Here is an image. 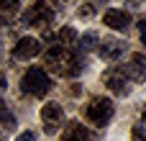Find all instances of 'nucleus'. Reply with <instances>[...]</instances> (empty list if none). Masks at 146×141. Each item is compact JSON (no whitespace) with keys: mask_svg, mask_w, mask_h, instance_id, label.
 Here are the masks:
<instances>
[{"mask_svg":"<svg viewBox=\"0 0 146 141\" xmlns=\"http://www.w3.org/2000/svg\"><path fill=\"white\" fill-rule=\"evenodd\" d=\"M44 64L59 74V77H77L82 69H85V62L77 51L67 49V46H51L46 54H44Z\"/></svg>","mask_w":146,"mask_h":141,"instance_id":"1","label":"nucleus"},{"mask_svg":"<svg viewBox=\"0 0 146 141\" xmlns=\"http://www.w3.org/2000/svg\"><path fill=\"white\" fill-rule=\"evenodd\" d=\"M21 90L31 98H44L51 90V77L46 74L44 67H31L21 80Z\"/></svg>","mask_w":146,"mask_h":141,"instance_id":"2","label":"nucleus"},{"mask_svg":"<svg viewBox=\"0 0 146 141\" xmlns=\"http://www.w3.org/2000/svg\"><path fill=\"white\" fill-rule=\"evenodd\" d=\"M85 116H87V121H90L92 126H98V128L108 126L110 118H113V100H110V98H92V100L87 103V108H85Z\"/></svg>","mask_w":146,"mask_h":141,"instance_id":"3","label":"nucleus"},{"mask_svg":"<svg viewBox=\"0 0 146 141\" xmlns=\"http://www.w3.org/2000/svg\"><path fill=\"white\" fill-rule=\"evenodd\" d=\"M51 21H54V8L49 5V0H33V5L23 13V23L33 28H46Z\"/></svg>","mask_w":146,"mask_h":141,"instance_id":"4","label":"nucleus"},{"mask_svg":"<svg viewBox=\"0 0 146 141\" xmlns=\"http://www.w3.org/2000/svg\"><path fill=\"white\" fill-rule=\"evenodd\" d=\"M103 85L110 90V92H115V95H128L131 92V80H128V74H126V69H121V67H110V69H105L103 72Z\"/></svg>","mask_w":146,"mask_h":141,"instance_id":"5","label":"nucleus"},{"mask_svg":"<svg viewBox=\"0 0 146 141\" xmlns=\"http://www.w3.org/2000/svg\"><path fill=\"white\" fill-rule=\"evenodd\" d=\"M62 123H64V113H62V108L56 105V103H46L44 108H41V126H44V134H56L59 128H62Z\"/></svg>","mask_w":146,"mask_h":141,"instance_id":"6","label":"nucleus"},{"mask_svg":"<svg viewBox=\"0 0 146 141\" xmlns=\"http://www.w3.org/2000/svg\"><path fill=\"white\" fill-rule=\"evenodd\" d=\"M103 23L108 26V28H113V31H128V26H131V15L126 13V10H118V8H110V10H105V15H103Z\"/></svg>","mask_w":146,"mask_h":141,"instance_id":"7","label":"nucleus"},{"mask_svg":"<svg viewBox=\"0 0 146 141\" xmlns=\"http://www.w3.org/2000/svg\"><path fill=\"white\" fill-rule=\"evenodd\" d=\"M123 51H126V41H121V39H103L100 46H98V54H100L105 62H115V59H121Z\"/></svg>","mask_w":146,"mask_h":141,"instance_id":"8","label":"nucleus"},{"mask_svg":"<svg viewBox=\"0 0 146 141\" xmlns=\"http://www.w3.org/2000/svg\"><path fill=\"white\" fill-rule=\"evenodd\" d=\"M38 51H41V44H38V39H31V36H23L13 46V57L15 59H33Z\"/></svg>","mask_w":146,"mask_h":141,"instance_id":"9","label":"nucleus"},{"mask_svg":"<svg viewBox=\"0 0 146 141\" xmlns=\"http://www.w3.org/2000/svg\"><path fill=\"white\" fill-rule=\"evenodd\" d=\"M123 69H126L131 82H146V57L144 54H133Z\"/></svg>","mask_w":146,"mask_h":141,"instance_id":"10","label":"nucleus"},{"mask_svg":"<svg viewBox=\"0 0 146 141\" xmlns=\"http://www.w3.org/2000/svg\"><path fill=\"white\" fill-rule=\"evenodd\" d=\"M62 141H95V136H92V131L85 128L80 121H72V123H67V128H64V134H62Z\"/></svg>","mask_w":146,"mask_h":141,"instance_id":"11","label":"nucleus"},{"mask_svg":"<svg viewBox=\"0 0 146 141\" xmlns=\"http://www.w3.org/2000/svg\"><path fill=\"white\" fill-rule=\"evenodd\" d=\"M51 39H54V46H67V49H69V46H74V41H77V31H74L72 26H64V28H59Z\"/></svg>","mask_w":146,"mask_h":141,"instance_id":"12","label":"nucleus"},{"mask_svg":"<svg viewBox=\"0 0 146 141\" xmlns=\"http://www.w3.org/2000/svg\"><path fill=\"white\" fill-rule=\"evenodd\" d=\"M98 3L100 0H82V5L77 8V13H80V18H92L100 8H98Z\"/></svg>","mask_w":146,"mask_h":141,"instance_id":"13","label":"nucleus"},{"mask_svg":"<svg viewBox=\"0 0 146 141\" xmlns=\"http://www.w3.org/2000/svg\"><path fill=\"white\" fill-rule=\"evenodd\" d=\"M95 46H100V39H98V33H85V36H80V49L82 51H90V49H95Z\"/></svg>","mask_w":146,"mask_h":141,"instance_id":"14","label":"nucleus"},{"mask_svg":"<svg viewBox=\"0 0 146 141\" xmlns=\"http://www.w3.org/2000/svg\"><path fill=\"white\" fill-rule=\"evenodd\" d=\"M131 139H133V141H146V121L133 123V128H131Z\"/></svg>","mask_w":146,"mask_h":141,"instance_id":"15","label":"nucleus"},{"mask_svg":"<svg viewBox=\"0 0 146 141\" xmlns=\"http://www.w3.org/2000/svg\"><path fill=\"white\" fill-rule=\"evenodd\" d=\"M0 126H13V116H10V110L3 100H0Z\"/></svg>","mask_w":146,"mask_h":141,"instance_id":"16","label":"nucleus"},{"mask_svg":"<svg viewBox=\"0 0 146 141\" xmlns=\"http://www.w3.org/2000/svg\"><path fill=\"white\" fill-rule=\"evenodd\" d=\"M139 39H141V44L146 46V15L139 18Z\"/></svg>","mask_w":146,"mask_h":141,"instance_id":"17","label":"nucleus"},{"mask_svg":"<svg viewBox=\"0 0 146 141\" xmlns=\"http://www.w3.org/2000/svg\"><path fill=\"white\" fill-rule=\"evenodd\" d=\"M15 141H36V134L33 131H23V134H18Z\"/></svg>","mask_w":146,"mask_h":141,"instance_id":"18","label":"nucleus"},{"mask_svg":"<svg viewBox=\"0 0 146 141\" xmlns=\"http://www.w3.org/2000/svg\"><path fill=\"white\" fill-rule=\"evenodd\" d=\"M77 92H82V87H80V85H72V87H69V95H77Z\"/></svg>","mask_w":146,"mask_h":141,"instance_id":"19","label":"nucleus"},{"mask_svg":"<svg viewBox=\"0 0 146 141\" xmlns=\"http://www.w3.org/2000/svg\"><path fill=\"white\" fill-rule=\"evenodd\" d=\"M3 87H5V74L0 72V90H3Z\"/></svg>","mask_w":146,"mask_h":141,"instance_id":"20","label":"nucleus"},{"mask_svg":"<svg viewBox=\"0 0 146 141\" xmlns=\"http://www.w3.org/2000/svg\"><path fill=\"white\" fill-rule=\"evenodd\" d=\"M131 3H146V0H131Z\"/></svg>","mask_w":146,"mask_h":141,"instance_id":"21","label":"nucleus"},{"mask_svg":"<svg viewBox=\"0 0 146 141\" xmlns=\"http://www.w3.org/2000/svg\"><path fill=\"white\" fill-rule=\"evenodd\" d=\"M144 121H146V110H144Z\"/></svg>","mask_w":146,"mask_h":141,"instance_id":"22","label":"nucleus"}]
</instances>
